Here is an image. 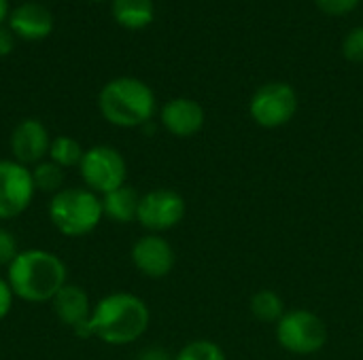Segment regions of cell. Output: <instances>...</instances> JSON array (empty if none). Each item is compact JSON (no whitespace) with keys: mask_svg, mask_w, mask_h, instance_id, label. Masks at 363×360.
I'll use <instances>...</instances> for the list:
<instances>
[{"mask_svg":"<svg viewBox=\"0 0 363 360\" xmlns=\"http://www.w3.org/2000/svg\"><path fill=\"white\" fill-rule=\"evenodd\" d=\"M51 306H53V312L62 325L70 327L79 337H87V325H89L94 306L81 286L66 284L51 299Z\"/></svg>","mask_w":363,"mask_h":360,"instance_id":"14","label":"cell"},{"mask_svg":"<svg viewBox=\"0 0 363 360\" xmlns=\"http://www.w3.org/2000/svg\"><path fill=\"white\" fill-rule=\"evenodd\" d=\"M113 19L125 30H145L155 19L153 0H111Z\"/></svg>","mask_w":363,"mask_h":360,"instance_id":"16","label":"cell"},{"mask_svg":"<svg viewBox=\"0 0 363 360\" xmlns=\"http://www.w3.org/2000/svg\"><path fill=\"white\" fill-rule=\"evenodd\" d=\"M100 115L115 127L132 129L147 125L155 110L153 89L136 76H117L111 79L98 93Z\"/></svg>","mask_w":363,"mask_h":360,"instance_id":"3","label":"cell"},{"mask_svg":"<svg viewBox=\"0 0 363 360\" xmlns=\"http://www.w3.org/2000/svg\"><path fill=\"white\" fill-rule=\"evenodd\" d=\"M362 0H315V4L319 6L321 13L330 15V17H342L349 15L351 11H355L359 6Z\"/></svg>","mask_w":363,"mask_h":360,"instance_id":"22","label":"cell"},{"mask_svg":"<svg viewBox=\"0 0 363 360\" xmlns=\"http://www.w3.org/2000/svg\"><path fill=\"white\" fill-rule=\"evenodd\" d=\"M136 360H174V356H170L166 350H162V348H147V350H143L140 354H138V359Z\"/></svg>","mask_w":363,"mask_h":360,"instance_id":"26","label":"cell"},{"mask_svg":"<svg viewBox=\"0 0 363 360\" xmlns=\"http://www.w3.org/2000/svg\"><path fill=\"white\" fill-rule=\"evenodd\" d=\"M49 129L38 119H21L11 132V155L17 163L26 168H34L36 163L45 161L51 146Z\"/></svg>","mask_w":363,"mask_h":360,"instance_id":"11","label":"cell"},{"mask_svg":"<svg viewBox=\"0 0 363 360\" xmlns=\"http://www.w3.org/2000/svg\"><path fill=\"white\" fill-rule=\"evenodd\" d=\"M132 263L134 267L151 280L166 278L177 265V252L172 244L160 233H147L138 238L132 246Z\"/></svg>","mask_w":363,"mask_h":360,"instance_id":"10","label":"cell"},{"mask_svg":"<svg viewBox=\"0 0 363 360\" xmlns=\"http://www.w3.org/2000/svg\"><path fill=\"white\" fill-rule=\"evenodd\" d=\"M30 172H32V182H34V189L36 191L55 195V193H60L64 189L66 170L60 168L57 163L45 159V161L36 163L34 168H30Z\"/></svg>","mask_w":363,"mask_h":360,"instance_id":"19","label":"cell"},{"mask_svg":"<svg viewBox=\"0 0 363 360\" xmlns=\"http://www.w3.org/2000/svg\"><path fill=\"white\" fill-rule=\"evenodd\" d=\"M9 30L21 40H43L53 32V13L40 2H21L9 11Z\"/></svg>","mask_w":363,"mask_h":360,"instance_id":"13","label":"cell"},{"mask_svg":"<svg viewBox=\"0 0 363 360\" xmlns=\"http://www.w3.org/2000/svg\"><path fill=\"white\" fill-rule=\"evenodd\" d=\"M17 255H19V248H17L15 236L9 229L0 227V267H9Z\"/></svg>","mask_w":363,"mask_h":360,"instance_id":"23","label":"cell"},{"mask_svg":"<svg viewBox=\"0 0 363 360\" xmlns=\"http://www.w3.org/2000/svg\"><path fill=\"white\" fill-rule=\"evenodd\" d=\"M9 0H0V25H2V21L9 17Z\"/></svg>","mask_w":363,"mask_h":360,"instance_id":"27","label":"cell"},{"mask_svg":"<svg viewBox=\"0 0 363 360\" xmlns=\"http://www.w3.org/2000/svg\"><path fill=\"white\" fill-rule=\"evenodd\" d=\"M187 212V204L183 195L174 189H151L145 195H140L138 204V216L136 223L147 229L149 233H164L174 229Z\"/></svg>","mask_w":363,"mask_h":360,"instance_id":"8","label":"cell"},{"mask_svg":"<svg viewBox=\"0 0 363 360\" xmlns=\"http://www.w3.org/2000/svg\"><path fill=\"white\" fill-rule=\"evenodd\" d=\"M274 335L279 346L294 356H313L321 352L330 339L325 320L306 308L285 312L274 325Z\"/></svg>","mask_w":363,"mask_h":360,"instance_id":"5","label":"cell"},{"mask_svg":"<svg viewBox=\"0 0 363 360\" xmlns=\"http://www.w3.org/2000/svg\"><path fill=\"white\" fill-rule=\"evenodd\" d=\"M249 310H251L255 320L266 323V325H277L287 312L283 297L279 293H274L272 289L257 291L249 301Z\"/></svg>","mask_w":363,"mask_h":360,"instance_id":"17","label":"cell"},{"mask_svg":"<svg viewBox=\"0 0 363 360\" xmlns=\"http://www.w3.org/2000/svg\"><path fill=\"white\" fill-rule=\"evenodd\" d=\"M104 219L102 197L83 187H64L51 195L49 221L66 238H83L91 233Z\"/></svg>","mask_w":363,"mask_h":360,"instance_id":"4","label":"cell"},{"mask_svg":"<svg viewBox=\"0 0 363 360\" xmlns=\"http://www.w3.org/2000/svg\"><path fill=\"white\" fill-rule=\"evenodd\" d=\"M91 2H102V0H91Z\"/></svg>","mask_w":363,"mask_h":360,"instance_id":"28","label":"cell"},{"mask_svg":"<svg viewBox=\"0 0 363 360\" xmlns=\"http://www.w3.org/2000/svg\"><path fill=\"white\" fill-rule=\"evenodd\" d=\"M138 204H140V193L130 187L128 182L106 195H102V210L104 216L125 225V223H134L138 216Z\"/></svg>","mask_w":363,"mask_h":360,"instance_id":"15","label":"cell"},{"mask_svg":"<svg viewBox=\"0 0 363 360\" xmlns=\"http://www.w3.org/2000/svg\"><path fill=\"white\" fill-rule=\"evenodd\" d=\"M36 195L30 168L15 159H0V221L23 214Z\"/></svg>","mask_w":363,"mask_h":360,"instance_id":"9","label":"cell"},{"mask_svg":"<svg viewBox=\"0 0 363 360\" xmlns=\"http://www.w3.org/2000/svg\"><path fill=\"white\" fill-rule=\"evenodd\" d=\"M83 155H85V151H83V146H81V142L77 138H72V136H55L51 140L47 159L57 163L60 168L68 170V168H79Z\"/></svg>","mask_w":363,"mask_h":360,"instance_id":"18","label":"cell"},{"mask_svg":"<svg viewBox=\"0 0 363 360\" xmlns=\"http://www.w3.org/2000/svg\"><path fill=\"white\" fill-rule=\"evenodd\" d=\"M342 55L353 64H363V25L353 28L342 38Z\"/></svg>","mask_w":363,"mask_h":360,"instance_id":"21","label":"cell"},{"mask_svg":"<svg viewBox=\"0 0 363 360\" xmlns=\"http://www.w3.org/2000/svg\"><path fill=\"white\" fill-rule=\"evenodd\" d=\"M13 299H15V295H13V291H11V286H9L6 278H0V323L11 314V310H13Z\"/></svg>","mask_w":363,"mask_h":360,"instance_id":"24","label":"cell"},{"mask_svg":"<svg viewBox=\"0 0 363 360\" xmlns=\"http://www.w3.org/2000/svg\"><path fill=\"white\" fill-rule=\"evenodd\" d=\"M79 174L83 178L85 189H89L102 197V195L125 185L128 163L115 146L96 144L85 151V155L79 163Z\"/></svg>","mask_w":363,"mask_h":360,"instance_id":"6","label":"cell"},{"mask_svg":"<svg viewBox=\"0 0 363 360\" xmlns=\"http://www.w3.org/2000/svg\"><path fill=\"white\" fill-rule=\"evenodd\" d=\"M174 360H228L223 348L211 339H194L185 344Z\"/></svg>","mask_w":363,"mask_h":360,"instance_id":"20","label":"cell"},{"mask_svg":"<svg viewBox=\"0 0 363 360\" xmlns=\"http://www.w3.org/2000/svg\"><path fill=\"white\" fill-rule=\"evenodd\" d=\"M149 325V306L134 293L117 291L104 295L94 306L87 337H98L108 346H130L147 333Z\"/></svg>","mask_w":363,"mask_h":360,"instance_id":"1","label":"cell"},{"mask_svg":"<svg viewBox=\"0 0 363 360\" xmlns=\"http://www.w3.org/2000/svg\"><path fill=\"white\" fill-rule=\"evenodd\" d=\"M15 49V34L9 30V25H0V57L11 55Z\"/></svg>","mask_w":363,"mask_h":360,"instance_id":"25","label":"cell"},{"mask_svg":"<svg viewBox=\"0 0 363 360\" xmlns=\"http://www.w3.org/2000/svg\"><path fill=\"white\" fill-rule=\"evenodd\" d=\"M206 115L200 102L191 98H172L160 110L162 127L177 138H191L204 127Z\"/></svg>","mask_w":363,"mask_h":360,"instance_id":"12","label":"cell"},{"mask_svg":"<svg viewBox=\"0 0 363 360\" xmlns=\"http://www.w3.org/2000/svg\"><path fill=\"white\" fill-rule=\"evenodd\" d=\"M6 282L21 301L49 303L68 284V269L55 252L43 248L19 250L6 267Z\"/></svg>","mask_w":363,"mask_h":360,"instance_id":"2","label":"cell"},{"mask_svg":"<svg viewBox=\"0 0 363 360\" xmlns=\"http://www.w3.org/2000/svg\"><path fill=\"white\" fill-rule=\"evenodd\" d=\"M298 112V93L289 83L272 81L255 89L249 102V115L264 129L287 125Z\"/></svg>","mask_w":363,"mask_h":360,"instance_id":"7","label":"cell"}]
</instances>
